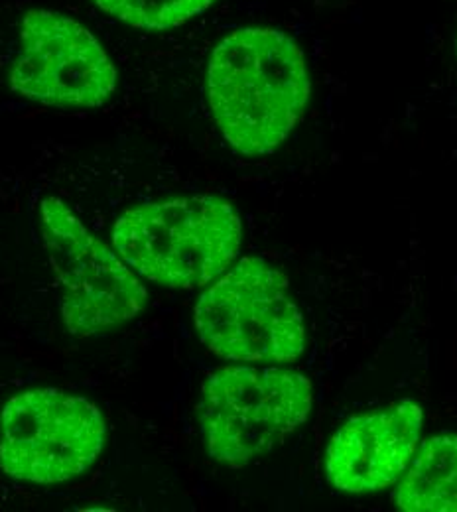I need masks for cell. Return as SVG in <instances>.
<instances>
[{
    "label": "cell",
    "mask_w": 457,
    "mask_h": 512,
    "mask_svg": "<svg viewBox=\"0 0 457 512\" xmlns=\"http://www.w3.org/2000/svg\"><path fill=\"white\" fill-rule=\"evenodd\" d=\"M241 239L239 213L215 195L144 203L113 227V247L136 274L182 290L217 280L239 255Z\"/></svg>",
    "instance_id": "7a4b0ae2"
},
{
    "label": "cell",
    "mask_w": 457,
    "mask_h": 512,
    "mask_svg": "<svg viewBox=\"0 0 457 512\" xmlns=\"http://www.w3.org/2000/svg\"><path fill=\"white\" fill-rule=\"evenodd\" d=\"M196 329L211 353L237 363H292L306 347L288 278L257 256L239 260L199 296Z\"/></svg>",
    "instance_id": "3957f363"
},
{
    "label": "cell",
    "mask_w": 457,
    "mask_h": 512,
    "mask_svg": "<svg viewBox=\"0 0 457 512\" xmlns=\"http://www.w3.org/2000/svg\"><path fill=\"white\" fill-rule=\"evenodd\" d=\"M314 388L302 373L233 365L213 371L201 390L199 422L209 455L243 467L280 446L310 416Z\"/></svg>",
    "instance_id": "277c9868"
},
{
    "label": "cell",
    "mask_w": 457,
    "mask_h": 512,
    "mask_svg": "<svg viewBox=\"0 0 457 512\" xmlns=\"http://www.w3.org/2000/svg\"><path fill=\"white\" fill-rule=\"evenodd\" d=\"M456 52H457V34H456Z\"/></svg>",
    "instance_id": "8fae6325"
},
{
    "label": "cell",
    "mask_w": 457,
    "mask_h": 512,
    "mask_svg": "<svg viewBox=\"0 0 457 512\" xmlns=\"http://www.w3.org/2000/svg\"><path fill=\"white\" fill-rule=\"evenodd\" d=\"M40 225L62 288V320L69 335H99L142 314L148 292L136 272L91 235L60 197L42 199Z\"/></svg>",
    "instance_id": "8992f818"
},
{
    "label": "cell",
    "mask_w": 457,
    "mask_h": 512,
    "mask_svg": "<svg viewBox=\"0 0 457 512\" xmlns=\"http://www.w3.org/2000/svg\"><path fill=\"white\" fill-rule=\"evenodd\" d=\"M10 89L50 107H101L117 87V71L97 38L79 22L52 10L22 18L20 48Z\"/></svg>",
    "instance_id": "52a82bcc"
},
{
    "label": "cell",
    "mask_w": 457,
    "mask_h": 512,
    "mask_svg": "<svg viewBox=\"0 0 457 512\" xmlns=\"http://www.w3.org/2000/svg\"><path fill=\"white\" fill-rule=\"evenodd\" d=\"M215 0H95L117 20L142 30H170L205 12Z\"/></svg>",
    "instance_id": "30bf717a"
},
{
    "label": "cell",
    "mask_w": 457,
    "mask_h": 512,
    "mask_svg": "<svg viewBox=\"0 0 457 512\" xmlns=\"http://www.w3.org/2000/svg\"><path fill=\"white\" fill-rule=\"evenodd\" d=\"M310 93L306 58L280 30L241 28L211 52L209 109L223 138L243 156H266L286 142Z\"/></svg>",
    "instance_id": "6da1fadb"
},
{
    "label": "cell",
    "mask_w": 457,
    "mask_h": 512,
    "mask_svg": "<svg viewBox=\"0 0 457 512\" xmlns=\"http://www.w3.org/2000/svg\"><path fill=\"white\" fill-rule=\"evenodd\" d=\"M398 511L457 512V434L424 442L392 495Z\"/></svg>",
    "instance_id": "9c48e42d"
},
{
    "label": "cell",
    "mask_w": 457,
    "mask_h": 512,
    "mask_svg": "<svg viewBox=\"0 0 457 512\" xmlns=\"http://www.w3.org/2000/svg\"><path fill=\"white\" fill-rule=\"evenodd\" d=\"M105 440V418L91 400L58 388L26 390L0 414V469L22 483H66L97 461Z\"/></svg>",
    "instance_id": "5b68a950"
},
{
    "label": "cell",
    "mask_w": 457,
    "mask_h": 512,
    "mask_svg": "<svg viewBox=\"0 0 457 512\" xmlns=\"http://www.w3.org/2000/svg\"><path fill=\"white\" fill-rule=\"evenodd\" d=\"M422 420V408L412 400L349 418L327 446L329 485L351 495L377 493L391 487L414 457Z\"/></svg>",
    "instance_id": "ba28073f"
}]
</instances>
